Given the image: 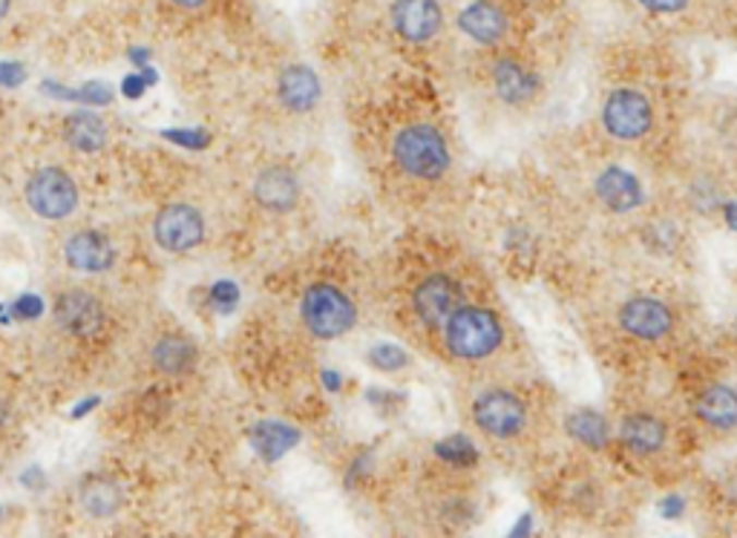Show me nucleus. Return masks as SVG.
<instances>
[{
  "mask_svg": "<svg viewBox=\"0 0 737 538\" xmlns=\"http://www.w3.org/2000/svg\"><path fill=\"white\" fill-rule=\"evenodd\" d=\"M67 266L84 273H101L116 262V248L105 233L98 231H78L73 233L64 245Z\"/></svg>",
  "mask_w": 737,
  "mask_h": 538,
  "instance_id": "12",
  "label": "nucleus"
},
{
  "mask_svg": "<svg viewBox=\"0 0 737 538\" xmlns=\"http://www.w3.org/2000/svg\"><path fill=\"white\" fill-rule=\"evenodd\" d=\"M300 314H303L305 329L321 340L343 338L358 320V308H354L352 299L331 282H314L312 289L303 294Z\"/></svg>",
  "mask_w": 737,
  "mask_h": 538,
  "instance_id": "3",
  "label": "nucleus"
},
{
  "mask_svg": "<svg viewBox=\"0 0 737 538\" xmlns=\"http://www.w3.org/2000/svg\"><path fill=\"white\" fill-rule=\"evenodd\" d=\"M568 435L591 450H602L608 443V420L602 418L600 412L579 409L568 418Z\"/></svg>",
  "mask_w": 737,
  "mask_h": 538,
  "instance_id": "24",
  "label": "nucleus"
},
{
  "mask_svg": "<svg viewBox=\"0 0 737 538\" xmlns=\"http://www.w3.org/2000/svg\"><path fill=\"white\" fill-rule=\"evenodd\" d=\"M619 326L640 340H663L674 329V314L657 297H633L619 311Z\"/></svg>",
  "mask_w": 737,
  "mask_h": 538,
  "instance_id": "10",
  "label": "nucleus"
},
{
  "mask_svg": "<svg viewBox=\"0 0 737 538\" xmlns=\"http://www.w3.org/2000/svg\"><path fill=\"white\" fill-rule=\"evenodd\" d=\"M473 420L490 438H516L528 426V406L519 394L490 389L475 398Z\"/></svg>",
  "mask_w": 737,
  "mask_h": 538,
  "instance_id": "5",
  "label": "nucleus"
},
{
  "mask_svg": "<svg viewBox=\"0 0 737 538\" xmlns=\"http://www.w3.org/2000/svg\"><path fill=\"white\" fill-rule=\"evenodd\" d=\"M458 29L479 44H498L510 29V21H507L505 7H498L496 0H475L461 9Z\"/></svg>",
  "mask_w": 737,
  "mask_h": 538,
  "instance_id": "14",
  "label": "nucleus"
},
{
  "mask_svg": "<svg viewBox=\"0 0 737 538\" xmlns=\"http://www.w3.org/2000/svg\"><path fill=\"white\" fill-rule=\"evenodd\" d=\"M64 138L81 154H98L107 145V124L96 113H73L64 121Z\"/></svg>",
  "mask_w": 737,
  "mask_h": 538,
  "instance_id": "22",
  "label": "nucleus"
},
{
  "mask_svg": "<svg viewBox=\"0 0 737 538\" xmlns=\"http://www.w3.org/2000/svg\"><path fill=\"white\" fill-rule=\"evenodd\" d=\"M49 89H56L61 98H73V101H89V105H107L112 98V89L107 84H84L75 93H67V89L56 87V84H49Z\"/></svg>",
  "mask_w": 737,
  "mask_h": 538,
  "instance_id": "26",
  "label": "nucleus"
},
{
  "mask_svg": "<svg viewBox=\"0 0 737 538\" xmlns=\"http://www.w3.org/2000/svg\"><path fill=\"white\" fill-rule=\"evenodd\" d=\"M210 303L219 308V311H231L233 306H237V299H240V291H237V285L228 280H219L214 282V289H210Z\"/></svg>",
  "mask_w": 737,
  "mask_h": 538,
  "instance_id": "28",
  "label": "nucleus"
},
{
  "mask_svg": "<svg viewBox=\"0 0 737 538\" xmlns=\"http://www.w3.org/2000/svg\"><path fill=\"white\" fill-rule=\"evenodd\" d=\"M642 7L651 9V12H677L682 9L689 0H640Z\"/></svg>",
  "mask_w": 737,
  "mask_h": 538,
  "instance_id": "32",
  "label": "nucleus"
},
{
  "mask_svg": "<svg viewBox=\"0 0 737 538\" xmlns=\"http://www.w3.org/2000/svg\"><path fill=\"white\" fill-rule=\"evenodd\" d=\"M505 340V326L484 306H461L444 322V343L461 360H484Z\"/></svg>",
  "mask_w": 737,
  "mask_h": 538,
  "instance_id": "1",
  "label": "nucleus"
},
{
  "mask_svg": "<svg viewBox=\"0 0 737 538\" xmlns=\"http://www.w3.org/2000/svg\"><path fill=\"white\" fill-rule=\"evenodd\" d=\"M368 360H372V366L380 371H398L407 366V354H403L398 346L384 343V346H375L372 352H368Z\"/></svg>",
  "mask_w": 737,
  "mask_h": 538,
  "instance_id": "27",
  "label": "nucleus"
},
{
  "mask_svg": "<svg viewBox=\"0 0 737 538\" xmlns=\"http://www.w3.org/2000/svg\"><path fill=\"white\" fill-rule=\"evenodd\" d=\"M277 96H280L282 107L291 110V113H309V110L321 105V78H317L312 66H286L280 78H277Z\"/></svg>",
  "mask_w": 737,
  "mask_h": 538,
  "instance_id": "13",
  "label": "nucleus"
},
{
  "mask_svg": "<svg viewBox=\"0 0 737 538\" xmlns=\"http://www.w3.org/2000/svg\"><path fill=\"white\" fill-rule=\"evenodd\" d=\"M619 438L626 443L631 452H640V455H654V452L663 450L665 443V424L654 415H645V412H637V415H628L619 426Z\"/></svg>",
  "mask_w": 737,
  "mask_h": 538,
  "instance_id": "21",
  "label": "nucleus"
},
{
  "mask_svg": "<svg viewBox=\"0 0 737 538\" xmlns=\"http://www.w3.org/2000/svg\"><path fill=\"white\" fill-rule=\"evenodd\" d=\"M150 357L156 371L170 375V378H182V375H191L193 366H196V346L188 338L165 334L161 340H156Z\"/></svg>",
  "mask_w": 737,
  "mask_h": 538,
  "instance_id": "20",
  "label": "nucleus"
},
{
  "mask_svg": "<svg viewBox=\"0 0 737 538\" xmlns=\"http://www.w3.org/2000/svg\"><path fill=\"white\" fill-rule=\"evenodd\" d=\"M9 9H12V0H0V21L9 15Z\"/></svg>",
  "mask_w": 737,
  "mask_h": 538,
  "instance_id": "37",
  "label": "nucleus"
},
{
  "mask_svg": "<svg viewBox=\"0 0 737 538\" xmlns=\"http://www.w3.org/2000/svg\"><path fill=\"white\" fill-rule=\"evenodd\" d=\"M26 78V70L15 61H0V87H21Z\"/></svg>",
  "mask_w": 737,
  "mask_h": 538,
  "instance_id": "29",
  "label": "nucleus"
},
{
  "mask_svg": "<svg viewBox=\"0 0 737 538\" xmlns=\"http://www.w3.org/2000/svg\"><path fill=\"white\" fill-rule=\"evenodd\" d=\"M254 199L271 213H289L300 199V182L289 168H265L254 182Z\"/></svg>",
  "mask_w": 737,
  "mask_h": 538,
  "instance_id": "16",
  "label": "nucleus"
},
{
  "mask_svg": "<svg viewBox=\"0 0 737 538\" xmlns=\"http://www.w3.org/2000/svg\"><path fill=\"white\" fill-rule=\"evenodd\" d=\"M735 334H737V322H735Z\"/></svg>",
  "mask_w": 737,
  "mask_h": 538,
  "instance_id": "38",
  "label": "nucleus"
},
{
  "mask_svg": "<svg viewBox=\"0 0 737 538\" xmlns=\"http://www.w3.org/2000/svg\"><path fill=\"white\" fill-rule=\"evenodd\" d=\"M694 412L705 426L729 432L737 426V392L729 386H709L694 403Z\"/></svg>",
  "mask_w": 737,
  "mask_h": 538,
  "instance_id": "19",
  "label": "nucleus"
},
{
  "mask_svg": "<svg viewBox=\"0 0 737 538\" xmlns=\"http://www.w3.org/2000/svg\"><path fill=\"white\" fill-rule=\"evenodd\" d=\"M168 138H173V142H179V145H188V147H202L208 145V136L202 133V130H196V133H168Z\"/></svg>",
  "mask_w": 737,
  "mask_h": 538,
  "instance_id": "31",
  "label": "nucleus"
},
{
  "mask_svg": "<svg viewBox=\"0 0 737 538\" xmlns=\"http://www.w3.org/2000/svg\"><path fill=\"white\" fill-rule=\"evenodd\" d=\"M297 438H300L297 429L280 424V420H263V424L254 426V432H251V443H254V450H257L265 461L282 458V455L294 447Z\"/></svg>",
  "mask_w": 737,
  "mask_h": 538,
  "instance_id": "23",
  "label": "nucleus"
},
{
  "mask_svg": "<svg viewBox=\"0 0 737 538\" xmlns=\"http://www.w3.org/2000/svg\"><path fill=\"white\" fill-rule=\"evenodd\" d=\"M663 513L668 515V518H674V515H680V510H682V501L680 499H665L663 504Z\"/></svg>",
  "mask_w": 737,
  "mask_h": 538,
  "instance_id": "33",
  "label": "nucleus"
},
{
  "mask_svg": "<svg viewBox=\"0 0 737 538\" xmlns=\"http://www.w3.org/2000/svg\"><path fill=\"white\" fill-rule=\"evenodd\" d=\"M602 124L614 138L633 142L642 138L654 124V110H651L649 98L637 93V89H614L605 98L602 107Z\"/></svg>",
  "mask_w": 737,
  "mask_h": 538,
  "instance_id": "6",
  "label": "nucleus"
},
{
  "mask_svg": "<svg viewBox=\"0 0 737 538\" xmlns=\"http://www.w3.org/2000/svg\"><path fill=\"white\" fill-rule=\"evenodd\" d=\"M156 245L170 254H184L202 245L205 240V219L193 205H168L153 219Z\"/></svg>",
  "mask_w": 737,
  "mask_h": 538,
  "instance_id": "7",
  "label": "nucleus"
},
{
  "mask_svg": "<svg viewBox=\"0 0 737 538\" xmlns=\"http://www.w3.org/2000/svg\"><path fill=\"white\" fill-rule=\"evenodd\" d=\"M173 3H177V7H182V9H200L205 0H173Z\"/></svg>",
  "mask_w": 737,
  "mask_h": 538,
  "instance_id": "35",
  "label": "nucleus"
},
{
  "mask_svg": "<svg viewBox=\"0 0 737 538\" xmlns=\"http://www.w3.org/2000/svg\"><path fill=\"white\" fill-rule=\"evenodd\" d=\"M464 306V291L461 282H456L449 273H433L424 282H418L415 294H412V308H415L418 320L424 326H444V322Z\"/></svg>",
  "mask_w": 737,
  "mask_h": 538,
  "instance_id": "8",
  "label": "nucleus"
},
{
  "mask_svg": "<svg viewBox=\"0 0 737 538\" xmlns=\"http://www.w3.org/2000/svg\"><path fill=\"white\" fill-rule=\"evenodd\" d=\"M326 375V383H329V389H340V378H337V371H323Z\"/></svg>",
  "mask_w": 737,
  "mask_h": 538,
  "instance_id": "36",
  "label": "nucleus"
},
{
  "mask_svg": "<svg viewBox=\"0 0 737 538\" xmlns=\"http://www.w3.org/2000/svg\"><path fill=\"white\" fill-rule=\"evenodd\" d=\"M726 222L737 231V205H726Z\"/></svg>",
  "mask_w": 737,
  "mask_h": 538,
  "instance_id": "34",
  "label": "nucleus"
},
{
  "mask_svg": "<svg viewBox=\"0 0 737 538\" xmlns=\"http://www.w3.org/2000/svg\"><path fill=\"white\" fill-rule=\"evenodd\" d=\"M435 455L449 466H473L479 461V452H475L473 441L467 435H452V438H444V441L435 443Z\"/></svg>",
  "mask_w": 737,
  "mask_h": 538,
  "instance_id": "25",
  "label": "nucleus"
},
{
  "mask_svg": "<svg viewBox=\"0 0 737 538\" xmlns=\"http://www.w3.org/2000/svg\"><path fill=\"white\" fill-rule=\"evenodd\" d=\"M56 322L73 338H93L105 326L101 299L89 291H67L56 299Z\"/></svg>",
  "mask_w": 737,
  "mask_h": 538,
  "instance_id": "9",
  "label": "nucleus"
},
{
  "mask_svg": "<svg viewBox=\"0 0 737 538\" xmlns=\"http://www.w3.org/2000/svg\"><path fill=\"white\" fill-rule=\"evenodd\" d=\"M442 7L438 0H395L392 24L403 40L424 44L442 29Z\"/></svg>",
  "mask_w": 737,
  "mask_h": 538,
  "instance_id": "11",
  "label": "nucleus"
},
{
  "mask_svg": "<svg viewBox=\"0 0 737 538\" xmlns=\"http://www.w3.org/2000/svg\"><path fill=\"white\" fill-rule=\"evenodd\" d=\"M12 311H15V317H21V320H35V317H40V311H44V303H40L38 297H33V294H26V297H21L12 306Z\"/></svg>",
  "mask_w": 737,
  "mask_h": 538,
  "instance_id": "30",
  "label": "nucleus"
},
{
  "mask_svg": "<svg viewBox=\"0 0 737 538\" xmlns=\"http://www.w3.org/2000/svg\"><path fill=\"white\" fill-rule=\"evenodd\" d=\"M596 196H600L602 205L608 210H614V213H628V210L640 208L642 201L640 179L623 168H608L600 179H596Z\"/></svg>",
  "mask_w": 737,
  "mask_h": 538,
  "instance_id": "18",
  "label": "nucleus"
},
{
  "mask_svg": "<svg viewBox=\"0 0 737 538\" xmlns=\"http://www.w3.org/2000/svg\"><path fill=\"white\" fill-rule=\"evenodd\" d=\"M395 164L415 179H442L449 168L447 138L433 124H409L392 142Z\"/></svg>",
  "mask_w": 737,
  "mask_h": 538,
  "instance_id": "2",
  "label": "nucleus"
},
{
  "mask_svg": "<svg viewBox=\"0 0 737 538\" xmlns=\"http://www.w3.org/2000/svg\"><path fill=\"white\" fill-rule=\"evenodd\" d=\"M493 87L505 105H530L539 93L536 73L516 58H502L493 66Z\"/></svg>",
  "mask_w": 737,
  "mask_h": 538,
  "instance_id": "15",
  "label": "nucleus"
},
{
  "mask_svg": "<svg viewBox=\"0 0 737 538\" xmlns=\"http://www.w3.org/2000/svg\"><path fill=\"white\" fill-rule=\"evenodd\" d=\"M26 201L40 219H67L78 208V185L61 168L35 170L26 182Z\"/></svg>",
  "mask_w": 737,
  "mask_h": 538,
  "instance_id": "4",
  "label": "nucleus"
},
{
  "mask_svg": "<svg viewBox=\"0 0 737 538\" xmlns=\"http://www.w3.org/2000/svg\"><path fill=\"white\" fill-rule=\"evenodd\" d=\"M78 504L89 518H112L124 504V490L110 475H87L78 484Z\"/></svg>",
  "mask_w": 737,
  "mask_h": 538,
  "instance_id": "17",
  "label": "nucleus"
}]
</instances>
